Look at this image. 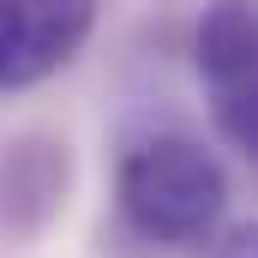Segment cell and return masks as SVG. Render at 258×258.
Returning <instances> with one entry per match:
<instances>
[{"mask_svg": "<svg viewBox=\"0 0 258 258\" xmlns=\"http://www.w3.org/2000/svg\"><path fill=\"white\" fill-rule=\"evenodd\" d=\"M228 216V168L192 132H150L114 168V228L144 252L210 246Z\"/></svg>", "mask_w": 258, "mask_h": 258, "instance_id": "1", "label": "cell"}, {"mask_svg": "<svg viewBox=\"0 0 258 258\" xmlns=\"http://www.w3.org/2000/svg\"><path fill=\"white\" fill-rule=\"evenodd\" d=\"M96 30V0H0V96L36 90L78 60Z\"/></svg>", "mask_w": 258, "mask_h": 258, "instance_id": "2", "label": "cell"}, {"mask_svg": "<svg viewBox=\"0 0 258 258\" xmlns=\"http://www.w3.org/2000/svg\"><path fill=\"white\" fill-rule=\"evenodd\" d=\"M72 192V144L54 132H18L0 144V234L36 240Z\"/></svg>", "mask_w": 258, "mask_h": 258, "instance_id": "3", "label": "cell"}, {"mask_svg": "<svg viewBox=\"0 0 258 258\" xmlns=\"http://www.w3.org/2000/svg\"><path fill=\"white\" fill-rule=\"evenodd\" d=\"M192 66H198V84L210 96L240 84L246 72H258V6L252 0H210L198 12Z\"/></svg>", "mask_w": 258, "mask_h": 258, "instance_id": "4", "label": "cell"}, {"mask_svg": "<svg viewBox=\"0 0 258 258\" xmlns=\"http://www.w3.org/2000/svg\"><path fill=\"white\" fill-rule=\"evenodd\" d=\"M210 120H216V132L258 168V72H246L240 84H228V90L210 96Z\"/></svg>", "mask_w": 258, "mask_h": 258, "instance_id": "5", "label": "cell"}, {"mask_svg": "<svg viewBox=\"0 0 258 258\" xmlns=\"http://www.w3.org/2000/svg\"><path fill=\"white\" fill-rule=\"evenodd\" d=\"M216 258H258V222H240L228 240H222V252Z\"/></svg>", "mask_w": 258, "mask_h": 258, "instance_id": "6", "label": "cell"}]
</instances>
